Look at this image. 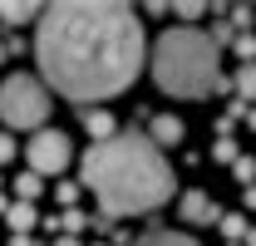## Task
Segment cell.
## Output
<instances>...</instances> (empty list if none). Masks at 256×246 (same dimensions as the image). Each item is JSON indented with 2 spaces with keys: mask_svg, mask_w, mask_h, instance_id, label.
I'll return each instance as SVG.
<instances>
[{
  "mask_svg": "<svg viewBox=\"0 0 256 246\" xmlns=\"http://www.w3.org/2000/svg\"><path fill=\"white\" fill-rule=\"evenodd\" d=\"M34 54L44 79L74 98V104H98L124 94L148 54L143 25L128 5L114 0H64L40 15Z\"/></svg>",
  "mask_w": 256,
  "mask_h": 246,
  "instance_id": "6da1fadb",
  "label": "cell"
},
{
  "mask_svg": "<svg viewBox=\"0 0 256 246\" xmlns=\"http://www.w3.org/2000/svg\"><path fill=\"white\" fill-rule=\"evenodd\" d=\"M79 187L98 197L104 216H138L172 197V168L148 143V133L128 128V133H114L108 143H89L79 162Z\"/></svg>",
  "mask_w": 256,
  "mask_h": 246,
  "instance_id": "7a4b0ae2",
  "label": "cell"
},
{
  "mask_svg": "<svg viewBox=\"0 0 256 246\" xmlns=\"http://www.w3.org/2000/svg\"><path fill=\"white\" fill-rule=\"evenodd\" d=\"M217 44L212 34L202 30H168L153 44V79H158L162 94L172 98H207V94L222 84L217 74Z\"/></svg>",
  "mask_w": 256,
  "mask_h": 246,
  "instance_id": "3957f363",
  "label": "cell"
},
{
  "mask_svg": "<svg viewBox=\"0 0 256 246\" xmlns=\"http://www.w3.org/2000/svg\"><path fill=\"white\" fill-rule=\"evenodd\" d=\"M0 118L5 128H44L50 118V94L30 74H5L0 79Z\"/></svg>",
  "mask_w": 256,
  "mask_h": 246,
  "instance_id": "277c9868",
  "label": "cell"
},
{
  "mask_svg": "<svg viewBox=\"0 0 256 246\" xmlns=\"http://www.w3.org/2000/svg\"><path fill=\"white\" fill-rule=\"evenodd\" d=\"M25 158H30V172H40V178L64 172V168H69V158H74L69 133H60V128H40L30 143H25Z\"/></svg>",
  "mask_w": 256,
  "mask_h": 246,
  "instance_id": "5b68a950",
  "label": "cell"
},
{
  "mask_svg": "<svg viewBox=\"0 0 256 246\" xmlns=\"http://www.w3.org/2000/svg\"><path fill=\"white\" fill-rule=\"evenodd\" d=\"M182 138H188V128H182L178 114H153V118H148V143H153V148H172V143H182Z\"/></svg>",
  "mask_w": 256,
  "mask_h": 246,
  "instance_id": "8992f818",
  "label": "cell"
},
{
  "mask_svg": "<svg viewBox=\"0 0 256 246\" xmlns=\"http://www.w3.org/2000/svg\"><path fill=\"white\" fill-rule=\"evenodd\" d=\"M178 212H182V222H192V226H217V222H222V212H217V202H212L207 192H188Z\"/></svg>",
  "mask_w": 256,
  "mask_h": 246,
  "instance_id": "52a82bcc",
  "label": "cell"
},
{
  "mask_svg": "<svg viewBox=\"0 0 256 246\" xmlns=\"http://www.w3.org/2000/svg\"><path fill=\"white\" fill-rule=\"evenodd\" d=\"M84 133L94 138V143H108L118 128H114V114L108 108H84Z\"/></svg>",
  "mask_w": 256,
  "mask_h": 246,
  "instance_id": "ba28073f",
  "label": "cell"
},
{
  "mask_svg": "<svg viewBox=\"0 0 256 246\" xmlns=\"http://www.w3.org/2000/svg\"><path fill=\"white\" fill-rule=\"evenodd\" d=\"M5 222H10V232H15V236H30V226H40V216H34L30 202H15V207L5 212Z\"/></svg>",
  "mask_w": 256,
  "mask_h": 246,
  "instance_id": "9c48e42d",
  "label": "cell"
},
{
  "mask_svg": "<svg viewBox=\"0 0 256 246\" xmlns=\"http://www.w3.org/2000/svg\"><path fill=\"white\" fill-rule=\"evenodd\" d=\"M217 226H222L226 242H246V232H252V226H246V212H222V222H217Z\"/></svg>",
  "mask_w": 256,
  "mask_h": 246,
  "instance_id": "30bf717a",
  "label": "cell"
},
{
  "mask_svg": "<svg viewBox=\"0 0 256 246\" xmlns=\"http://www.w3.org/2000/svg\"><path fill=\"white\" fill-rule=\"evenodd\" d=\"M232 89H236L242 104H256V64H242V69H236V84H232Z\"/></svg>",
  "mask_w": 256,
  "mask_h": 246,
  "instance_id": "8fae6325",
  "label": "cell"
},
{
  "mask_svg": "<svg viewBox=\"0 0 256 246\" xmlns=\"http://www.w3.org/2000/svg\"><path fill=\"white\" fill-rule=\"evenodd\" d=\"M40 15H44V10H40V5H25V0H20V5H0V20H5V25H25V20H40Z\"/></svg>",
  "mask_w": 256,
  "mask_h": 246,
  "instance_id": "7c38bea8",
  "label": "cell"
},
{
  "mask_svg": "<svg viewBox=\"0 0 256 246\" xmlns=\"http://www.w3.org/2000/svg\"><path fill=\"white\" fill-rule=\"evenodd\" d=\"M133 246H197V242L182 236V232H148L143 242H133Z\"/></svg>",
  "mask_w": 256,
  "mask_h": 246,
  "instance_id": "4fadbf2b",
  "label": "cell"
},
{
  "mask_svg": "<svg viewBox=\"0 0 256 246\" xmlns=\"http://www.w3.org/2000/svg\"><path fill=\"white\" fill-rule=\"evenodd\" d=\"M40 172H20V182H15V202H34L40 197Z\"/></svg>",
  "mask_w": 256,
  "mask_h": 246,
  "instance_id": "5bb4252c",
  "label": "cell"
},
{
  "mask_svg": "<svg viewBox=\"0 0 256 246\" xmlns=\"http://www.w3.org/2000/svg\"><path fill=\"white\" fill-rule=\"evenodd\" d=\"M236 54H242L246 64H256V34H246V30L236 34Z\"/></svg>",
  "mask_w": 256,
  "mask_h": 246,
  "instance_id": "9a60e30c",
  "label": "cell"
},
{
  "mask_svg": "<svg viewBox=\"0 0 256 246\" xmlns=\"http://www.w3.org/2000/svg\"><path fill=\"white\" fill-rule=\"evenodd\" d=\"M232 172H236V182H246V187H252V178H256V162H252V158H236V162H232Z\"/></svg>",
  "mask_w": 256,
  "mask_h": 246,
  "instance_id": "2e32d148",
  "label": "cell"
},
{
  "mask_svg": "<svg viewBox=\"0 0 256 246\" xmlns=\"http://www.w3.org/2000/svg\"><path fill=\"white\" fill-rule=\"evenodd\" d=\"M54 197H60V207L69 212V207L79 202V182H60V192H54Z\"/></svg>",
  "mask_w": 256,
  "mask_h": 246,
  "instance_id": "e0dca14e",
  "label": "cell"
},
{
  "mask_svg": "<svg viewBox=\"0 0 256 246\" xmlns=\"http://www.w3.org/2000/svg\"><path fill=\"white\" fill-rule=\"evenodd\" d=\"M172 15H178V20H197V15H207V5H197V0H188V5H178Z\"/></svg>",
  "mask_w": 256,
  "mask_h": 246,
  "instance_id": "ac0fdd59",
  "label": "cell"
},
{
  "mask_svg": "<svg viewBox=\"0 0 256 246\" xmlns=\"http://www.w3.org/2000/svg\"><path fill=\"white\" fill-rule=\"evenodd\" d=\"M212 153L222 158V162H236V143H232V138H217V148H212Z\"/></svg>",
  "mask_w": 256,
  "mask_h": 246,
  "instance_id": "d6986e66",
  "label": "cell"
},
{
  "mask_svg": "<svg viewBox=\"0 0 256 246\" xmlns=\"http://www.w3.org/2000/svg\"><path fill=\"white\" fill-rule=\"evenodd\" d=\"M10 158H15V138L0 128V162H10Z\"/></svg>",
  "mask_w": 256,
  "mask_h": 246,
  "instance_id": "ffe728a7",
  "label": "cell"
},
{
  "mask_svg": "<svg viewBox=\"0 0 256 246\" xmlns=\"http://www.w3.org/2000/svg\"><path fill=\"white\" fill-rule=\"evenodd\" d=\"M242 202H246V207H256V182L246 187V192H242Z\"/></svg>",
  "mask_w": 256,
  "mask_h": 246,
  "instance_id": "44dd1931",
  "label": "cell"
},
{
  "mask_svg": "<svg viewBox=\"0 0 256 246\" xmlns=\"http://www.w3.org/2000/svg\"><path fill=\"white\" fill-rule=\"evenodd\" d=\"M50 246H79V236H54Z\"/></svg>",
  "mask_w": 256,
  "mask_h": 246,
  "instance_id": "7402d4cb",
  "label": "cell"
},
{
  "mask_svg": "<svg viewBox=\"0 0 256 246\" xmlns=\"http://www.w3.org/2000/svg\"><path fill=\"white\" fill-rule=\"evenodd\" d=\"M10 246H34V236H10Z\"/></svg>",
  "mask_w": 256,
  "mask_h": 246,
  "instance_id": "603a6c76",
  "label": "cell"
},
{
  "mask_svg": "<svg viewBox=\"0 0 256 246\" xmlns=\"http://www.w3.org/2000/svg\"><path fill=\"white\" fill-rule=\"evenodd\" d=\"M242 246H256V226H252V232H246V242H242Z\"/></svg>",
  "mask_w": 256,
  "mask_h": 246,
  "instance_id": "cb8c5ba5",
  "label": "cell"
},
{
  "mask_svg": "<svg viewBox=\"0 0 256 246\" xmlns=\"http://www.w3.org/2000/svg\"><path fill=\"white\" fill-rule=\"evenodd\" d=\"M5 60H10V50H5V40H0V64H5Z\"/></svg>",
  "mask_w": 256,
  "mask_h": 246,
  "instance_id": "d4e9b609",
  "label": "cell"
},
{
  "mask_svg": "<svg viewBox=\"0 0 256 246\" xmlns=\"http://www.w3.org/2000/svg\"><path fill=\"white\" fill-rule=\"evenodd\" d=\"M246 123H252V128H256V108H246Z\"/></svg>",
  "mask_w": 256,
  "mask_h": 246,
  "instance_id": "484cf974",
  "label": "cell"
},
{
  "mask_svg": "<svg viewBox=\"0 0 256 246\" xmlns=\"http://www.w3.org/2000/svg\"><path fill=\"white\" fill-rule=\"evenodd\" d=\"M232 246H242V242H232Z\"/></svg>",
  "mask_w": 256,
  "mask_h": 246,
  "instance_id": "4316f807",
  "label": "cell"
},
{
  "mask_svg": "<svg viewBox=\"0 0 256 246\" xmlns=\"http://www.w3.org/2000/svg\"><path fill=\"white\" fill-rule=\"evenodd\" d=\"M98 246H104V242H98Z\"/></svg>",
  "mask_w": 256,
  "mask_h": 246,
  "instance_id": "83f0119b",
  "label": "cell"
}]
</instances>
